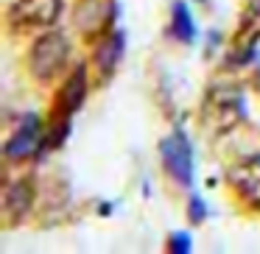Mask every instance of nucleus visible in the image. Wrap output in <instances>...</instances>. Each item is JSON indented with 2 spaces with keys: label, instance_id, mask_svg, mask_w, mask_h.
<instances>
[{
  "label": "nucleus",
  "instance_id": "nucleus-4",
  "mask_svg": "<svg viewBox=\"0 0 260 254\" xmlns=\"http://www.w3.org/2000/svg\"><path fill=\"white\" fill-rule=\"evenodd\" d=\"M62 14V0H17L9 12L17 28H48Z\"/></svg>",
  "mask_w": 260,
  "mask_h": 254
},
{
  "label": "nucleus",
  "instance_id": "nucleus-8",
  "mask_svg": "<svg viewBox=\"0 0 260 254\" xmlns=\"http://www.w3.org/2000/svg\"><path fill=\"white\" fill-rule=\"evenodd\" d=\"M84 95H87V70L76 67V73L70 76L68 84L59 92V109H56L59 118H70V115L84 103Z\"/></svg>",
  "mask_w": 260,
  "mask_h": 254
},
{
  "label": "nucleus",
  "instance_id": "nucleus-12",
  "mask_svg": "<svg viewBox=\"0 0 260 254\" xmlns=\"http://www.w3.org/2000/svg\"><path fill=\"white\" fill-rule=\"evenodd\" d=\"M171 251H190V240H187L185 232H182V235H174V240H171Z\"/></svg>",
  "mask_w": 260,
  "mask_h": 254
},
{
  "label": "nucleus",
  "instance_id": "nucleus-3",
  "mask_svg": "<svg viewBox=\"0 0 260 254\" xmlns=\"http://www.w3.org/2000/svg\"><path fill=\"white\" fill-rule=\"evenodd\" d=\"M159 157H162L165 170L179 185H190L193 182V151H190V142H187V137L182 131H174L171 137H165L159 142Z\"/></svg>",
  "mask_w": 260,
  "mask_h": 254
},
{
  "label": "nucleus",
  "instance_id": "nucleus-11",
  "mask_svg": "<svg viewBox=\"0 0 260 254\" xmlns=\"http://www.w3.org/2000/svg\"><path fill=\"white\" fill-rule=\"evenodd\" d=\"M174 31H176V37H179L182 42H193L196 28H193L190 12H187L185 3H176V9H174Z\"/></svg>",
  "mask_w": 260,
  "mask_h": 254
},
{
  "label": "nucleus",
  "instance_id": "nucleus-1",
  "mask_svg": "<svg viewBox=\"0 0 260 254\" xmlns=\"http://www.w3.org/2000/svg\"><path fill=\"white\" fill-rule=\"evenodd\" d=\"M70 56V45L64 40V34L59 31H48L34 42L28 53V70L37 81H53L64 70Z\"/></svg>",
  "mask_w": 260,
  "mask_h": 254
},
{
  "label": "nucleus",
  "instance_id": "nucleus-5",
  "mask_svg": "<svg viewBox=\"0 0 260 254\" xmlns=\"http://www.w3.org/2000/svg\"><path fill=\"white\" fill-rule=\"evenodd\" d=\"M230 185L238 190V196L246 198L249 204L260 207V154H246L241 157L226 173Z\"/></svg>",
  "mask_w": 260,
  "mask_h": 254
},
{
  "label": "nucleus",
  "instance_id": "nucleus-10",
  "mask_svg": "<svg viewBox=\"0 0 260 254\" xmlns=\"http://www.w3.org/2000/svg\"><path fill=\"white\" fill-rule=\"evenodd\" d=\"M101 12H107V6H104V3H98V0L84 3V6L79 9V14H76L79 28L84 31V34H95V31L107 23V14H101Z\"/></svg>",
  "mask_w": 260,
  "mask_h": 254
},
{
  "label": "nucleus",
  "instance_id": "nucleus-6",
  "mask_svg": "<svg viewBox=\"0 0 260 254\" xmlns=\"http://www.w3.org/2000/svg\"><path fill=\"white\" fill-rule=\"evenodd\" d=\"M0 207H3V221H6V226L20 224V221L31 212V207H34V187L23 179L6 185L3 187V204H0Z\"/></svg>",
  "mask_w": 260,
  "mask_h": 254
},
{
  "label": "nucleus",
  "instance_id": "nucleus-7",
  "mask_svg": "<svg viewBox=\"0 0 260 254\" xmlns=\"http://www.w3.org/2000/svg\"><path fill=\"white\" fill-rule=\"evenodd\" d=\"M40 142V118L37 115H25L17 123V129L12 131V137L6 140V157L9 159H23Z\"/></svg>",
  "mask_w": 260,
  "mask_h": 254
},
{
  "label": "nucleus",
  "instance_id": "nucleus-9",
  "mask_svg": "<svg viewBox=\"0 0 260 254\" xmlns=\"http://www.w3.org/2000/svg\"><path fill=\"white\" fill-rule=\"evenodd\" d=\"M120 53H123V34H112L98 45L95 51V70H98V79L107 81L109 76L115 73L120 62Z\"/></svg>",
  "mask_w": 260,
  "mask_h": 254
},
{
  "label": "nucleus",
  "instance_id": "nucleus-13",
  "mask_svg": "<svg viewBox=\"0 0 260 254\" xmlns=\"http://www.w3.org/2000/svg\"><path fill=\"white\" fill-rule=\"evenodd\" d=\"M202 218H204V204L199 201V198H193V201H190V221H196V224H199Z\"/></svg>",
  "mask_w": 260,
  "mask_h": 254
},
{
  "label": "nucleus",
  "instance_id": "nucleus-14",
  "mask_svg": "<svg viewBox=\"0 0 260 254\" xmlns=\"http://www.w3.org/2000/svg\"><path fill=\"white\" fill-rule=\"evenodd\" d=\"M254 87H257V92H260V70H257V76H254Z\"/></svg>",
  "mask_w": 260,
  "mask_h": 254
},
{
  "label": "nucleus",
  "instance_id": "nucleus-2",
  "mask_svg": "<svg viewBox=\"0 0 260 254\" xmlns=\"http://www.w3.org/2000/svg\"><path fill=\"white\" fill-rule=\"evenodd\" d=\"M243 98L235 87H215L210 90L207 101L202 106V120L213 131H230L243 120Z\"/></svg>",
  "mask_w": 260,
  "mask_h": 254
}]
</instances>
